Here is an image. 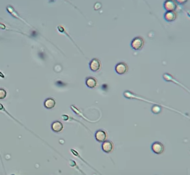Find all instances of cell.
Listing matches in <instances>:
<instances>
[{"label":"cell","instance_id":"obj_1","mask_svg":"<svg viewBox=\"0 0 190 175\" xmlns=\"http://www.w3.org/2000/svg\"><path fill=\"white\" fill-rule=\"evenodd\" d=\"M145 44V41L141 37H136L134 38L131 43L132 49L136 51L140 50L143 48Z\"/></svg>","mask_w":190,"mask_h":175},{"label":"cell","instance_id":"obj_2","mask_svg":"<svg viewBox=\"0 0 190 175\" xmlns=\"http://www.w3.org/2000/svg\"><path fill=\"white\" fill-rule=\"evenodd\" d=\"M151 148L152 151L157 155H160L165 150V146L159 141L154 142L151 145Z\"/></svg>","mask_w":190,"mask_h":175},{"label":"cell","instance_id":"obj_3","mask_svg":"<svg viewBox=\"0 0 190 175\" xmlns=\"http://www.w3.org/2000/svg\"><path fill=\"white\" fill-rule=\"evenodd\" d=\"M115 70L117 74L119 75H123L127 72L128 71V67L126 63L124 62H120L116 65Z\"/></svg>","mask_w":190,"mask_h":175},{"label":"cell","instance_id":"obj_4","mask_svg":"<svg viewBox=\"0 0 190 175\" xmlns=\"http://www.w3.org/2000/svg\"><path fill=\"white\" fill-rule=\"evenodd\" d=\"M107 138V134L105 130L102 129H99L97 130L95 134V138L98 143H103L106 140Z\"/></svg>","mask_w":190,"mask_h":175},{"label":"cell","instance_id":"obj_5","mask_svg":"<svg viewBox=\"0 0 190 175\" xmlns=\"http://www.w3.org/2000/svg\"><path fill=\"white\" fill-rule=\"evenodd\" d=\"M89 66L90 70H91L92 72H98L101 69V61L98 58H93L90 62Z\"/></svg>","mask_w":190,"mask_h":175},{"label":"cell","instance_id":"obj_6","mask_svg":"<svg viewBox=\"0 0 190 175\" xmlns=\"http://www.w3.org/2000/svg\"><path fill=\"white\" fill-rule=\"evenodd\" d=\"M163 7L165 9L167 10V12L174 11L177 8V2L174 0L166 1L164 3Z\"/></svg>","mask_w":190,"mask_h":175},{"label":"cell","instance_id":"obj_7","mask_svg":"<svg viewBox=\"0 0 190 175\" xmlns=\"http://www.w3.org/2000/svg\"><path fill=\"white\" fill-rule=\"evenodd\" d=\"M114 144L110 140H105L102 145V149L105 153L112 152L114 149Z\"/></svg>","mask_w":190,"mask_h":175},{"label":"cell","instance_id":"obj_8","mask_svg":"<svg viewBox=\"0 0 190 175\" xmlns=\"http://www.w3.org/2000/svg\"><path fill=\"white\" fill-rule=\"evenodd\" d=\"M51 128L54 132H59L63 130V125L60 121H55L52 123Z\"/></svg>","mask_w":190,"mask_h":175},{"label":"cell","instance_id":"obj_9","mask_svg":"<svg viewBox=\"0 0 190 175\" xmlns=\"http://www.w3.org/2000/svg\"><path fill=\"white\" fill-rule=\"evenodd\" d=\"M97 81L96 79L93 77H89L86 79L85 84L86 85L90 88H94L97 85Z\"/></svg>","mask_w":190,"mask_h":175},{"label":"cell","instance_id":"obj_10","mask_svg":"<svg viewBox=\"0 0 190 175\" xmlns=\"http://www.w3.org/2000/svg\"><path fill=\"white\" fill-rule=\"evenodd\" d=\"M164 18L167 22H172L177 18V14L174 11L167 12L165 14Z\"/></svg>","mask_w":190,"mask_h":175},{"label":"cell","instance_id":"obj_11","mask_svg":"<svg viewBox=\"0 0 190 175\" xmlns=\"http://www.w3.org/2000/svg\"><path fill=\"white\" fill-rule=\"evenodd\" d=\"M56 101L52 98H48L44 101V106L47 109H52L55 106Z\"/></svg>","mask_w":190,"mask_h":175},{"label":"cell","instance_id":"obj_12","mask_svg":"<svg viewBox=\"0 0 190 175\" xmlns=\"http://www.w3.org/2000/svg\"><path fill=\"white\" fill-rule=\"evenodd\" d=\"M161 107L157 105L153 106L152 109H151L152 112H154V114H159V112H161Z\"/></svg>","mask_w":190,"mask_h":175},{"label":"cell","instance_id":"obj_13","mask_svg":"<svg viewBox=\"0 0 190 175\" xmlns=\"http://www.w3.org/2000/svg\"><path fill=\"white\" fill-rule=\"evenodd\" d=\"M7 92L5 90L2 88H0V99H3L7 96Z\"/></svg>","mask_w":190,"mask_h":175},{"label":"cell","instance_id":"obj_14","mask_svg":"<svg viewBox=\"0 0 190 175\" xmlns=\"http://www.w3.org/2000/svg\"><path fill=\"white\" fill-rule=\"evenodd\" d=\"M177 2H178L182 3L186 2V1H177Z\"/></svg>","mask_w":190,"mask_h":175}]
</instances>
